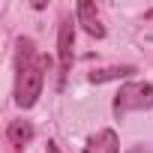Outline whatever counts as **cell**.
<instances>
[{
	"mask_svg": "<svg viewBox=\"0 0 153 153\" xmlns=\"http://www.w3.org/2000/svg\"><path fill=\"white\" fill-rule=\"evenodd\" d=\"M48 66H51V60L45 54H36L30 39H18V63H15V69H18V75H15V102H18V108H33L36 105Z\"/></svg>",
	"mask_w": 153,
	"mask_h": 153,
	"instance_id": "6da1fadb",
	"label": "cell"
},
{
	"mask_svg": "<svg viewBox=\"0 0 153 153\" xmlns=\"http://www.w3.org/2000/svg\"><path fill=\"white\" fill-rule=\"evenodd\" d=\"M153 105V84L150 81H129L114 96V114L123 117L129 111H144Z\"/></svg>",
	"mask_w": 153,
	"mask_h": 153,
	"instance_id": "7a4b0ae2",
	"label": "cell"
},
{
	"mask_svg": "<svg viewBox=\"0 0 153 153\" xmlns=\"http://www.w3.org/2000/svg\"><path fill=\"white\" fill-rule=\"evenodd\" d=\"M57 57H60V78H66V72L72 69V60H75V24H72V18L60 21V30H57Z\"/></svg>",
	"mask_w": 153,
	"mask_h": 153,
	"instance_id": "3957f363",
	"label": "cell"
},
{
	"mask_svg": "<svg viewBox=\"0 0 153 153\" xmlns=\"http://www.w3.org/2000/svg\"><path fill=\"white\" fill-rule=\"evenodd\" d=\"M84 153H120L117 132H114V129H102V132L90 135L87 144H84Z\"/></svg>",
	"mask_w": 153,
	"mask_h": 153,
	"instance_id": "277c9868",
	"label": "cell"
},
{
	"mask_svg": "<svg viewBox=\"0 0 153 153\" xmlns=\"http://www.w3.org/2000/svg\"><path fill=\"white\" fill-rule=\"evenodd\" d=\"M78 24H81L90 36H96V39H102V36H105V27L99 24L96 6L90 3V0H81V3H78Z\"/></svg>",
	"mask_w": 153,
	"mask_h": 153,
	"instance_id": "5b68a950",
	"label": "cell"
},
{
	"mask_svg": "<svg viewBox=\"0 0 153 153\" xmlns=\"http://www.w3.org/2000/svg\"><path fill=\"white\" fill-rule=\"evenodd\" d=\"M6 138H9V144L12 147H27L30 141H33V126L27 123V120H12L9 126H6Z\"/></svg>",
	"mask_w": 153,
	"mask_h": 153,
	"instance_id": "8992f818",
	"label": "cell"
},
{
	"mask_svg": "<svg viewBox=\"0 0 153 153\" xmlns=\"http://www.w3.org/2000/svg\"><path fill=\"white\" fill-rule=\"evenodd\" d=\"M132 72H135V66H111V69H96V72H90L87 78H90V84H105V81L129 78Z\"/></svg>",
	"mask_w": 153,
	"mask_h": 153,
	"instance_id": "52a82bcc",
	"label": "cell"
}]
</instances>
